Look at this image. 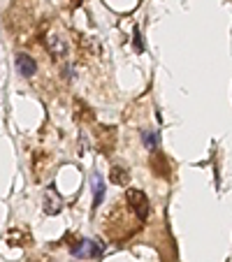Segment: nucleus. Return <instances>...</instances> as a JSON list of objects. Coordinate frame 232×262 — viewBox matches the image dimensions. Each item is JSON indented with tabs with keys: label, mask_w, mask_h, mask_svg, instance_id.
<instances>
[{
	"label": "nucleus",
	"mask_w": 232,
	"mask_h": 262,
	"mask_svg": "<svg viewBox=\"0 0 232 262\" xmlns=\"http://www.w3.org/2000/svg\"><path fill=\"white\" fill-rule=\"evenodd\" d=\"M125 200H128V204H130V209L135 211V216L139 218V223H144L149 218V213H151V207H149V200H146V195L142 193V190H135V188H130L128 193H125Z\"/></svg>",
	"instance_id": "1"
},
{
	"label": "nucleus",
	"mask_w": 232,
	"mask_h": 262,
	"mask_svg": "<svg viewBox=\"0 0 232 262\" xmlns=\"http://www.w3.org/2000/svg\"><path fill=\"white\" fill-rule=\"evenodd\" d=\"M151 167L158 177H170V163H167V158H165V154H160L158 148H156L151 156Z\"/></svg>",
	"instance_id": "2"
},
{
	"label": "nucleus",
	"mask_w": 232,
	"mask_h": 262,
	"mask_svg": "<svg viewBox=\"0 0 232 262\" xmlns=\"http://www.w3.org/2000/svg\"><path fill=\"white\" fill-rule=\"evenodd\" d=\"M16 68H19V72L24 74V77H33V74L37 72V65H35V60L30 58L28 54L16 56Z\"/></svg>",
	"instance_id": "3"
},
{
	"label": "nucleus",
	"mask_w": 232,
	"mask_h": 262,
	"mask_svg": "<svg viewBox=\"0 0 232 262\" xmlns=\"http://www.w3.org/2000/svg\"><path fill=\"white\" fill-rule=\"evenodd\" d=\"M45 211L47 213H58L60 211V198L54 193V190H47V195H45Z\"/></svg>",
	"instance_id": "4"
},
{
	"label": "nucleus",
	"mask_w": 232,
	"mask_h": 262,
	"mask_svg": "<svg viewBox=\"0 0 232 262\" xmlns=\"http://www.w3.org/2000/svg\"><path fill=\"white\" fill-rule=\"evenodd\" d=\"M72 251H74V255H79V257H93L98 253V246L93 242H81V246L72 248Z\"/></svg>",
	"instance_id": "5"
},
{
	"label": "nucleus",
	"mask_w": 232,
	"mask_h": 262,
	"mask_svg": "<svg viewBox=\"0 0 232 262\" xmlns=\"http://www.w3.org/2000/svg\"><path fill=\"white\" fill-rule=\"evenodd\" d=\"M109 177H112V183H119V186H125V183L130 181L128 172H125L123 167H112V174H109Z\"/></svg>",
	"instance_id": "6"
},
{
	"label": "nucleus",
	"mask_w": 232,
	"mask_h": 262,
	"mask_svg": "<svg viewBox=\"0 0 232 262\" xmlns=\"http://www.w3.org/2000/svg\"><path fill=\"white\" fill-rule=\"evenodd\" d=\"M144 146H146L149 151H156V148H158V135L156 133H144Z\"/></svg>",
	"instance_id": "7"
},
{
	"label": "nucleus",
	"mask_w": 232,
	"mask_h": 262,
	"mask_svg": "<svg viewBox=\"0 0 232 262\" xmlns=\"http://www.w3.org/2000/svg\"><path fill=\"white\" fill-rule=\"evenodd\" d=\"M93 183H95V207L100 204V200H102V195H104V186H102V179L100 177H93Z\"/></svg>",
	"instance_id": "8"
}]
</instances>
